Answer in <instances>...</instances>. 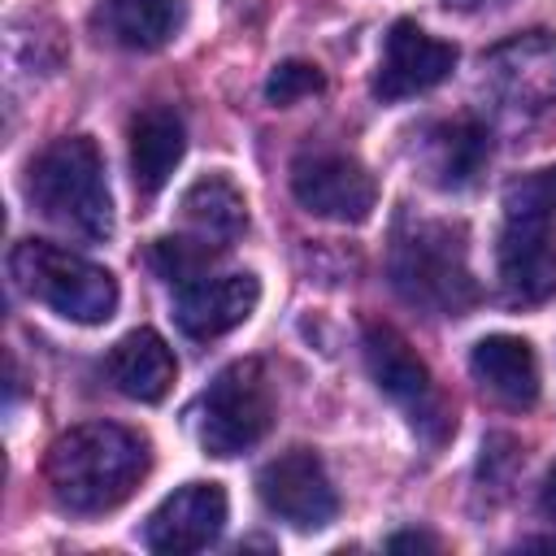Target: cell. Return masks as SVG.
I'll list each match as a JSON object with an SVG mask.
<instances>
[{"mask_svg": "<svg viewBox=\"0 0 556 556\" xmlns=\"http://www.w3.org/2000/svg\"><path fill=\"white\" fill-rule=\"evenodd\" d=\"M387 547H391V552H404V547H413V552H421V547H426V552H439V539L426 534V530H404V534H391Z\"/></svg>", "mask_w": 556, "mask_h": 556, "instance_id": "cell-23", "label": "cell"}, {"mask_svg": "<svg viewBox=\"0 0 556 556\" xmlns=\"http://www.w3.org/2000/svg\"><path fill=\"white\" fill-rule=\"evenodd\" d=\"M187 152V126L169 104H152L130 122V178L139 195H156Z\"/></svg>", "mask_w": 556, "mask_h": 556, "instance_id": "cell-16", "label": "cell"}, {"mask_svg": "<svg viewBox=\"0 0 556 556\" xmlns=\"http://www.w3.org/2000/svg\"><path fill=\"white\" fill-rule=\"evenodd\" d=\"M504 208H508V217H547L552 222L556 217V165L508 182Z\"/></svg>", "mask_w": 556, "mask_h": 556, "instance_id": "cell-21", "label": "cell"}, {"mask_svg": "<svg viewBox=\"0 0 556 556\" xmlns=\"http://www.w3.org/2000/svg\"><path fill=\"white\" fill-rule=\"evenodd\" d=\"M274 426V395L261 361H230L200 400V443L208 456H239Z\"/></svg>", "mask_w": 556, "mask_h": 556, "instance_id": "cell-6", "label": "cell"}, {"mask_svg": "<svg viewBox=\"0 0 556 556\" xmlns=\"http://www.w3.org/2000/svg\"><path fill=\"white\" fill-rule=\"evenodd\" d=\"M174 374H178V365H174L169 343L148 326L122 334L104 356V378L113 382V391H122L126 400H139V404L165 400L174 387Z\"/></svg>", "mask_w": 556, "mask_h": 556, "instance_id": "cell-15", "label": "cell"}, {"mask_svg": "<svg viewBox=\"0 0 556 556\" xmlns=\"http://www.w3.org/2000/svg\"><path fill=\"white\" fill-rule=\"evenodd\" d=\"M178 208H182V222H187L200 239L222 243V248L248 230V200H243V191H239L230 178H222V174L195 178V182L182 191V204H178Z\"/></svg>", "mask_w": 556, "mask_h": 556, "instance_id": "cell-19", "label": "cell"}, {"mask_svg": "<svg viewBox=\"0 0 556 556\" xmlns=\"http://www.w3.org/2000/svg\"><path fill=\"white\" fill-rule=\"evenodd\" d=\"M486 156H491V135L469 117L439 122L421 135V165L434 187H447V191L469 187L482 174Z\"/></svg>", "mask_w": 556, "mask_h": 556, "instance_id": "cell-17", "label": "cell"}, {"mask_svg": "<svg viewBox=\"0 0 556 556\" xmlns=\"http://www.w3.org/2000/svg\"><path fill=\"white\" fill-rule=\"evenodd\" d=\"M543 513L547 521H556V465L547 469V482H543Z\"/></svg>", "mask_w": 556, "mask_h": 556, "instance_id": "cell-24", "label": "cell"}, {"mask_svg": "<svg viewBox=\"0 0 556 556\" xmlns=\"http://www.w3.org/2000/svg\"><path fill=\"white\" fill-rule=\"evenodd\" d=\"M473 382L504 408H530L539 400V356L517 334H486L469 352Z\"/></svg>", "mask_w": 556, "mask_h": 556, "instance_id": "cell-14", "label": "cell"}, {"mask_svg": "<svg viewBox=\"0 0 556 556\" xmlns=\"http://www.w3.org/2000/svg\"><path fill=\"white\" fill-rule=\"evenodd\" d=\"M217 252H222V243H208V239H200V235H195V239H174V235H165V239H152L148 265H152L165 282L182 287V282L208 274V265L217 261Z\"/></svg>", "mask_w": 556, "mask_h": 556, "instance_id": "cell-20", "label": "cell"}, {"mask_svg": "<svg viewBox=\"0 0 556 556\" xmlns=\"http://www.w3.org/2000/svg\"><path fill=\"white\" fill-rule=\"evenodd\" d=\"M9 274L22 295L39 300L43 308H52L65 321L100 326L117 313V278L104 265H96L70 248H56L43 239H22L9 252Z\"/></svg>", "mask_w": 556, "mask_h": 556, "instance_id": "cell-4", "label": "cell"}, {"mask_svg": "<svg viewBox=\"0 0 556 556\" xmlns=\"http://www.w3.org/2000/svg\"><path fill=\"white\" fill-rule=\"evenodd\" d=\"M387 274L404 304L434 313V317H460L478 300V282L469 274L465 226L456 222L404 226L391 243Z\"/></svg>", "mask_w": 556, "mask_h": 556, "instance_id": "cell-3", "label": "cell"}, {"mask_svg": "<svg viewBox=\"0 0 556 556\" xmlns=\"http://www.w3.org/2000/svg\"><path fill=\"white\" fill-rule=\"evenodd\" d=\"M256 495L274 517H282L295 530H321L339 513L330 473H326L321 456L308 447H291V452L274 456L256 473Z\"/></svg>", "mask_w": 556, "mask_h": 556, "instance_id": "cell-9", "label": "cell"}, {"mask_svg": "<svg viewBox=\"0 0 556 556\" xmlns=\"http://www.w3.org/2000/svg\"><path fill=\"white\" fill-rule=\"evenodd\" d=\"M365 369L374 378V387L408 417V426L417 430V439H426L430 447H439L447 434H452V417H447V404L426 369V361L408 348V339L395 330V326H382V321H369L365 326Z\"/></svg>", "mask_w": 556, "mask_h": 556, "instance_id": "cell-5", "label": "cell"}, {"mask_svg": "<svg viewBox=\"0 0 556 556\" xmlns=\"http://www.w3.org/2000/svg\"><path fill=\"white\" fill-rule=\"evenodd\" d=\"M182 22L178 0H100L91 13V26L100 39L126 48V52H156L174 39Z\"/></svg>", "mask_w": 556, "mask_h": 556, "instance_id": "cell-18", "label": "cell"}, {"mask_svg": "<svg viewBox=\"0 0 556 556\" xmlns=\"http://www.w3.org/2000/svg\"><path fill=\"white\" fill-rule=\"evenodd\" d=\"M452 65H456V48L447 39H434L417 22L400 17L387 30L382 61H378V74H374V96L391 104V100L430 91L452 74Z\"/></svg>", "mask_w": 556, "mask_h": 556, "instance_id": "cell-11", "label": "cell"}, {"mask_svg": "<svg viewBox=\"0 0 556 556\" xmlns=\"http://www.w3.org/2000/svg\"><path fill=\"white\" fill-rule=\"evenodd\" d=\"M152 465L148 439L117 421H83L52 439L43 473L52 486V500L65 513L96 517L135 495Z\"/></svg>", "mask_w": 556, "mask_h": 556, "instance_id": "cell-1", "label": "cell"}, {"mask_svg": "<svg viewBox=\"0 0 556 556\" xmlns=\"http://www.w3.org/2000/svg\"><path fill=\"white\" fill-rule=\"evenodd\" d=\"M26 200L39 217L78 239L100 243L113 235V195L104 182V161L87 135L52 139L26 165Z\"/></svg>", "mask_w": 556, "mask_h": 556, "instance_id": "cell-2", "label": "cell"}, {"mask_svg": "<svg viewBox=\"0 0 556 556\" xmlns=\"http://www.w3.org/2000/svg\"><path fill=\"white\" fill-rule=\"evenodd\" d=\"M261 300V282L248 269L235 274H200L178 287L174 295V321L187 339H217L252 317Z\"/></svg>", "mask_w": 556, "mask_h": 556, "instance_id": "cell-12", "label": "cell"}, {"mask_svg": "<svg viewBox=\"0 0 556 556\" xmlns=\"http://www.w3.org/2000/svg\"><path fill=\"white\" fill-rule=\"evenodd\" d=\"M291 195L313 217L356 226V222H365L374 213L378 182H374V174L356 156L317 148V152H300L291 161Z\"/></svg>", "mask_w": 556, "mask_h": 556, "instance_id": "cell-7", "label": "cell"}, {"mask_svg": "<svg viewBox=\"0 0 556 556\" xmlns=\"http://www.w3.org/2000/svg\"><path fill=\"white\" fill-rule=\"evenodd\" d=\"M321 87H326V78H321V70L313 61H282L265 78V100L278 104V109H287V104H295L304 96H317Z\"/></svg>", "mask_w": 556, "mask_h": 556, "instance_id": "cell-22", "label": "cell"}, {"mask_svg": "<svg viewBox=\"0 0 556 556\" xmlns=\"http://www.w3.org/2000/svg\"><path fill=\"white\" fill-rule=\"evenodd\" d=\"M500 291L508 304H543L556 295V243L547 217H508L495 243Z\"/></svg>", "mask_w": 556, "mask_h": 556, "instance_id": "cell-10", "label": "cell"}, {"mask_svg": "<svg viewBox=\"0 0 556 556\" xmlns=\"http://www.w3.org/2000/svg\"><path fill=\"white\" fill-rule=\"evenodd\" d=\"M226 526V491L217 482H187L165 495L143 521V543L165 556L208 547Z\"/></svg>", "mask_w": 556, "mask_h": 556, "instance_id": "cell-13", "label": "cell"}, {"mask_svg": "<svg viewBox=\"0 0 556 556\" xmlns=\"http://www.w3.org/2000/svg\"><path fill=\"white\" fill-rule=\"evenodd\" d=\"M486 91L517 113H539L556 104V35L530 30L495 43L482 56Z\"/></svg>", "mask_w": 556, "mask_h": 556, "instance_id": "cell-8", "label": "cell"}]
</instances>
